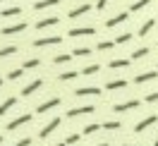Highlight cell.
Returning <instances> with one entry per match:
<instances>
[{
	"mask_svg": "<svg viewBox=\"0 0 158 146\" xmlns=\"http://www.w3.org/2000/svg\"><path fill=\"white\" fill-rule=\"evenodd\" d=\"M17 53V46H7V48L0 50V58H7V55H15Z\"/></svg>",
	"mask_w": 158,
	"mask_h": 146,
	"instance_id": "obj_23",
	"label": "cell"
},
{
	"mask_svg": "<svg viewBox=\"0 0 158 146\" xmlns=\"http://www.w3.org/2000/svg\"><path fill=\"white\" fill-rule=\"evenodd\" d=\"M113 46H115V41H101V43L96 46V48H98V50H110Z\"/></svg>",
	"mask_w": 158,
	"mask_h": 146,
	"instance_id": "obj_26",
	"label": "cell"
},
{
	"mask_svg": "<svg viewBox=\"0 0 158 146\" xmlns=\"http://www.w3.org/2000/svg\"><path fill=\"white\" fill-rule=\"evenodd\" d=\"M0 86H2V79H0Z\"/></svg>",
	"mask_w": 158,
	"mask_h": 146,
	"instance_id": "obj_43",
	"label": "cell"
},
{
	"mask_svg": "<svg viewBox=\"0 0 158 146\" xmlns=\"http://www.w3.org/2000/svg\"><path fill=\"white\" fill-rule=\"evenodd\" d=\"M77 141H79V134H69L67 139H65V144H67V146L69 144H77Z\"/></svg>",
	"mask_w": 158,
	"mask_h": 146,
	"instance_id": "obj_35",
	"label": "cell"
},
{
	"mask_svg": "<svg viewBox=\"0 0 158 146\" xmlns=\"http://www.w3.org/2000/svg\"><path fill=\"white\" fill-rule=\"evenodd\" d=\"M141 106V101H127V103H118V106H113L115 113H125V110H132V108Z\"/></svg>",
	"mask_w": 158,
	"mask_h": 146,
	"instance_id": "obj_5",
	"label": "cell"
},
{
	"mask_svg": "<svg viewBox=\"0 0 158 146\" xmlns=\"http://www.w3.org/2000/svg\"><path fill=\"white\" fill-rule=\"evenodd\" d=\"M0 2H2V0H0Z\"/></svg>",
	"mask_w": 158,
	"mask_h": 146,
	"instance_id": "obj_45",
	"label": "cell"
},
{
	"mask_svg": "<svg viewBox=\"0 0 158 146\" xmlns=\"http://www.w3.org/2000/svg\"><path fill=\"white\" fill-rule=\"evenodd\" d=\"M122 22H127V12H120V15H115L113 19L106 22V27H108V29H113V27H118V24H122Z\"/></svg>",
	"mask_w": 158,
	"mask_h": 146,
	"instance_id": "obj_12",
	"label": "cell"
},
{
	"mask_svg": "<svg viewBox=\"0 0 158 146\" xmlns=\"http://www.w3.org/2000/svg\"><path fill=\"white\" fill-rule=\"evenodd\" d=\"M98 146H108V144H98Z\"/></svg>",
	"mask_w": 158,
	"mask_h": 146,
	"instance_id": "obj_42",
	"label": "cell"
},
{
	"mask_svg": "<svg viewBox=\"0 0 158 146\" xmlns=\"http://www.w3.org/2000/svg\"><path fill=\"white\" fill-rule=\"evenodd\" d=\"M148 2H151V0H137V2H134V5L129 7V10H134V12H137V10H141V7H146Z\"/></svg>",
	"mask_w": 158,
	"mask_h": 146,
	"instance_id": "obj_29",
	"label": "cell"
},
{
	"mask_svg": "<svg viewBox=\"0 0 158 146\" xmlns=\"http://www.w3.org/2000/svg\"><path fill=\"white\" fill-rule=\"evenodd\" d=\"M144 55H148V48H137L134 53H132V58L139 60V58H144Z\"/></svg>",
	"mask_w": 158,
	"mask_h": 146,
	"instance_id": "obj_28",
	"label": "cell"
},
{
	"mask_svg": "<svg viewBox=\"0 0 158 146\" xmlns=\"http://www.w3.org/2000/svg\"><path fill=\"white\" fill-rule=\"evenodd\" d=\"M153 146H158V139H156V141H153Z\"/></svg>",
	"mask_w": 158,
	"mask_h": 146,
	"instance_id": "obj_40",
	"label": "cell"
},
{
	"mask_svg": "<svg viewBox=\"0 0 158 146\" xmlns=\"http://www.w3.org/2000/svg\"><path fill=\"white\" fill-rule=\"evenodd\" d=\"M29 120H31V115H29V113H24V115H19L17 120H12L10 125H7V132H12V129H17V127H22V125H27Z\"/></svg>",
	"mask_w": 158,
	"mask_h": 146,
	"instance_id": "obj_3",
	"label": "cell"
},
{
	"mask_svg": "<svg viewBox=\"0 0 158 146\" xmlns=\"http://www.w3.org/2000/svg\"><path fill=\"white\" fill-rule=\"evenodd\" d=\"M58 24V17H46V19L36 22V29H46V27H55Z\"/></svg>",
	"mask_w": 158,
	"mask_h": 146,
	"instance_id": "obj_15",
	"label": "cell"
},
{
	"mask_svg": "<svg viewBox=\"0 0 158 146\" xmlns=\"http://www.w3.org/2000/svg\"><path fill=\"white\" fill-rule=\"evenodd\" d=\"M122 146H134V144H122Z\"/></svg>",
	"mask_w": 158,
	"mask_h": 146,
	"instance_id": "obj_41",
	"label": "cell"
},
{
	"mask_svg": "<svg viewBox=\"0 0 158 146\" xmlns=\"http://www.w3.org/2000/svg\"><path fill=\"white\" fill-rule=\"evenodd\" d=\"M12 106H17V98H5V101L0 103V115H5Z\"/></svg>",
	"mask_w": 158,
	"mask_h": 146,
	"instance_id": "obj_16",
	"label": "cell"
},
{
	"mask_svg": "<svg viewBox=\"0 0 158 146\" xmlns=\"http://www.w3.org/2000/svg\"><path fill=\"white\" fill-rule=\"evenodd\" d=\"M96 72H98V65H89V67L81 69V74H96Z\"/></svg>",
	"mask_w": 158,
	"mask_h": 146,
	"instance_id": "obj_31",
	"label": "cell"
},
{
	"mask_svg": "<svg viewBox=\"0 0 158 146\" xmlns=\"http://www.w3.org/2000/svg\"><path fill=\"white\" fill-rule=\"evenodd\" d=\"M55 106H60V98H50L46 103H41V106L36 108V113H48V110H53Z\"/></svg>",
	"mask_w": 158,
	"mask_h": 146,
	"instance_id": "obj_10",
	"label": "cell"
},
{
	"mask_svg": "<svg viewBox=\"0 0 158 146\" xmlns=\"http://www.w3.org/2000/svg\"><path fill=\"white\" fill-rule=\"evenodd\" d=\"M39 65H41V60L34 58V60H27V62H24L22 67H24V69H34V67H39Z\"/></svg>",
	"mask_w": 158,
	"mask_h": 146,
	"instance_id": "obj_25",
	"label": "cell"
},
{
	"mask_svg": "<svg viewBox=\"0 0 158 146\" xmlns=\"http://www.w3.org/2000/svg\"><path fill=\"white\" fill-rule=\"evenodd\" d=\"M156 77H158L156 72H141V74L134 77V81H137V84H146V81H151V79H156Z\"/></svg>",
	"mask_w": 158,
	"mask_h": 146,
	"instance_id": "obj_13",
	"label": "cell"
},
{
	"mask_svg": "<svg viewBox=\"0 0 158 146\" xmlns=\"http://www.w3.org/2000/svg\"><path fill=\"white\" fill-rule=\"evenodd\" d=\"M15 146H31V139H29V136H24V139H19Z\"/></svg>",
	"mask_w": 158,
	"mask_h": 146,
	"instance_id": "obj_36",
	"label": "cell"
},
{
	"mask_svg": "<svg viewBox=\"0 0 158 146\" xmlns=\"http://www.w3.org/2000/svg\"><path fill=\"white\" fill-rule=\"evenodd\" d=\"M89 53H91L89 48H74V50H72V55H77V58H86Z\"/></svg>",
	"mask_w": 158,
	"mask_h": 146,
	"instance_id": "obj_24",
	"label": "cell"
},
{
	"mask_svg": "<svg viewBox=\"0 0 158 146\" xmlns=\"http://www.w3.org/2000/svg\"><path fill=\"white\" fill-rule=\"evenodd\" d=\"M153 24H156V19H148V22H144V24H141V29H139V36H146L148 31L153 29Z\"/></svg>",
	"mask_w": 158,
	"mask_h": 146,
	"instance_id": "obj_19",
	"label": "cell"
},
{
	"mask_svg": "<svg viewBox=\"0 0 158 146\" xmlns=\"http://www.w3.org/2000/svg\"><path fill=\"white\" fill-rule=\"evenodd\" d=\"M58 125H60V117H53L48 125H46V127H43V129L39 132V136H41V139H46V136H48V134H50V132H53V129H55Z\"/></svg>",
	"mask_w": 158,
	"mask_h": 146,
	"instance_id": "obj_4",
	"label": "cell"
},
{
	"mask_svg": "<svg viewBox=\"0 0 158 146\" xmlns=\"http://www.w3.org/2000/svg\"><path fill=\"white\" fill-rule=\"evenodd\" d=\"M53 5H58V0H39L34 5V10H46V7H53Z\"/></svg>",
	"mask_w": 158,
	"mask_h": 146,
	"instance_id": "obj_18",
	"label": "cell"
},
{
	"mask_svg": "<svg viewBox=\"0 0 158 146\" xmlns=\"http://www.w3.org/2000/svg\"><path fill=\"white\" fill-rule=\"evenodd\" d=\"M156 120H158L156 115H148L146 120H141V122H137V125H134V132H137V134H139V132H144V129H146V127H151Z\"/></svg>",
	"mask_w": 158,
	"mask_h": 146,
	"instance_id": "obj_6",
	"label": "cell"
},
{
	"mask_svg": "<svg viewBox=\"0 0 158 146\" xmlns=\"http://www.w3.org/2000/svg\"><path fill=\"white\" fill-rule=\"evenodd\" d=\"M74 94H77V96H98L101 89L98 86H81V89H77Z\"/></svg>",
	"mask_w": 158,
	"mask_h": 146,
	"instance_id": "obj_9",
	"label": "cell"
},
{
	"mask_svg": "<svg viewBox=\"0 0 158 146\" xmlns=\"http://www.w3.org/2000/svg\"><path fill=\"white\" fill-rule=\"evenodd\" d=\"M156 101H158V91H156V94H148V96H146V103H156Z\"/></svg>",
	"mask_w": 158,
	"mask_h": 146,
	"instance_id": "obj_37",
	"label": "cell"
},
{
	"mask_svg": "<svg viewBox=\"0 0 158 146\" xmlns=\"http://www.w3.org/2000/svg\"><path fill=\"white\" fill-rule=\"evenodd\" d=\"M74 77H77V72H62V74H60V81H69V79H74Z\"/></svg>",
	"mask_w": 158,
	"mask_h": 146,
	"instance_id": "obj_30",
	"label": "cell"
},
{
	"mask_svg": "<svg viewBox=\"0 0 158 146\" xmlns=\"http://www.w3.org/2000/svg\"><path fill=\"white\" fill-rule=\"evenodd\" d=\"M19 7H5V10L0 12V17H15V15H19Z\"/></svg>",
	"mask_w": 158,
	"mask_h": 146,
	"instance_id": "obj_22",
	"label": "cell"
},
{
	"mask_svg": "<svg viewBox=\"0 0 158 146\" xmlns=\"http://www.w3.org/2000/svg\"><path fill=\"white\" fill-rule=\"evenodd\" d=\"M103 127H106V129H118L120 122H118V120H110V122H103Z\"/></svg>",
	"mask_w": 158,
	"mask_h": 146,
	"instance_id": "obj_33",
	"label": "cell"
},
{
	"mask_svg": "<svg viewBox=\"0 0 158 146\" xmlns=\"http://www.w3.org/2000/svg\"><path fill=\"white\" fill-rule=\"evenodd\" d=\"M96 29L94 27H79V29H69V36L72 39H77V36H94Z\"/></svg>",
	"mask_w": 158,
	"mask_h": 146,
	"instance_id": "obj_2",
	"label": "cell"
},
{
	"mask_svg": "<svg viewBox=\"0 0 158 146\" xmlns=\"http://www.w3.org/2000/svg\"><path fill=\"white\" fill-rule=\"evenodd\" d=\"M69 60H72V55L60 53V55H55V58H53V62H55V65H65V62H69Z\"/></svg>",
	"mask_w": 158,
	"mask_h": 146,
	"instance_id": "obj_21",
	"label": "cell"
},
{
	"mask_svg": "<svg viewBox=\"0 0 158 146\" xmlns=\"http://www.w3.org/2000/svg\"><path fill=\"white\" fill-rule=\"evenodd\" d=\"M58 43H62V39H60V36H46V39H36V41H34V46H36V48H46V46H58Z\"/></svg>",
	"mask_w": 158,
	"mask_h": 146,
	"instance_id": "obj_1",
	"label": "cell"
},
{
	"mask_svg": "<svg viewBox=\"0 0 158 146\" xmlns=\"http://www.w3.org/2000/svg\"><path fill=\"white\" fill-rule=\"evenodd\" d=\"M89 10H91V5H86V2H84V5H79V7H74V10L69 12V17H72V19H77V17H81V15H86Z\"/></svg>",
	"mask_w": 158,
	"mask_h": 146,
	"instance_id": "obj_14",
	"label": "cell"
},
{
	"mask_svg": "<svg viewBox=\"0 0 158 146\" xmlns=\"http://www.w3.org/2000/svg\"><path fill=\"white\" fill-rule=\"evenodd\" d=\"M125 86H127V81H125V79H113V81L106 84V89H110V91H115V89H125Z\"/></svg>",
	"mask_w": 158,
	"mask_h": 146,
	"instance_id": "obj_17",
	"label": "cell"
},
{
	"mask_svg": "<svg viewBox=\"0 0 158 146\" xmlns=\"http://www.w3.org/2000/svg\"><path fill=\"white\" fill-rule=\"evenodd\" d=\"M129 39H132V34H120L118 39H115V43H120V46H122V43H127Z\"/></svg>",
	"mask_w": 158,
	"mask_h": 146,
	"instance_id": "obj_32",
	"label": "cell"
},
{
	"mask_svg": "<svg viewBox=\"0 0 158 146\" xmlns=\"http://www.w3.org/2000/svg\"><path fill=\"white\" fill-rule=\"evenodd\" d=\"M106 5H108V0H98V2H96V7H98V10H103Z\"/></svg>",
	"mask_w": 158,
	"mask_h": 146,
	"instance_id": "obj_38",
	"label": "cell"
},
{
	"mask_svg": "<svg viewBox=\"0 0 158 146\" xmlns=\"http://www.w3.org/2000/svg\"><path fill=\"white\" fill-rule=\"evenodd\" d=\"M39 86H43V79H34L31 84H27V86L22 89V96H31V94H34Z\"/></svg>",
	"mask_w": 158,
	"mask_h": 146,
	"instance_id": "obj_7",
	"label": "cell"
},
{
	"mask_svg": "<svg viewBox=\"0 0 158 146\" xmlns=\"http://www.w3.org/2000/svg\"><path fill=\"white\" fill-rule=\"evenodd\" d=\"M0 141H2V136H0Z\"/></svg>",
	"mask_w": 158,
	"mask_h": 146,
	"instance_id": "obj_44",
	"label": "cell"
},
{
	"mask_svg": "<svg viewBox=\"0 0 158 146\" xmlns=\"http://www.w3.org/2000/svg\"><path fill=\"white\" fill-rule=\"evenodd\" d=\"M89 113H94V106H84V108H72V110H67V117H77V115H89Z\"/></svg>",
	"mask_w": 158,
	"mask_h": 146,
	"instance_id": "obj_11",
	"label": "cell"
},
{
	"mask_svg": "<svg viewBox=\"0 0 158 146\" xmlns=\"http://www.w3.org/2000/svg\"><path fill=\"white\" fill-rule=\"evenodd\" d=\"M110 69H120V67H129V60H110Z\"/></svg>",
	"mask_w": 158,
	"mask_h": 146,
	"instance_id": "obj_20",
	"label": "cell"
},
{
	"mask_svg": "<svg viewBox=\"0 0 158 146\" xmlns=\"http://www.w3.org/2000/svg\"><path fill=\"white\" fill-rule=\"evenodd\" d=\"M22 72H24V67H22V69H12L10 74H7V79H19V77H22Z\"/></svg>",
	"mask_w": 158,
	"mask_h": 146,
	"instance_id": "obj_34",
	"label": "cell"
},
{
	"mask_svg": "<svg viewBox=\"0 0 158 146\" xmlns=\"http://www.w3.org/2000/svg\"><path fill=\"white\" fill-rule=\"evenodd\" d=\"M103 125H89V127H84V136H89V134H94V132H98Z\"/></svg>",
	"mask_w": 158,
	"mask_h": 146,
	"instance_id": "obj_27",
	"label": "cell"
},
{
	"mask_svg": "<svg viewBox=\"0 0 158 146\" xmlns=\"http://www.w3.org/2000/svg\"><path fill=\"white\" fill-rule=\"evenodd\" d=\"M55 146H67V144H65V141H62V144H55Z\"/></svg>",
	"mask_w": 158,
	"mask_h": 146,
	"instance_id": "obj_39",
	"label": "cell"
},
{
	"mask_svg": "<svg viewBox=\"0 0 158 146\" xmlns=\"http://www.w3.org/2000/svg\"><path fill=\"white\" fill-rule=\"evenodd\" d=\"M27 29V22H19V24H12V27H5V29H0L2 36H10V34H17V31Z\"/></svg>",
	"mask_w": 158,
	"mask_h": 146,
	"instance_id": "obj_8",
	"label": "cell"
}]
</instances>
